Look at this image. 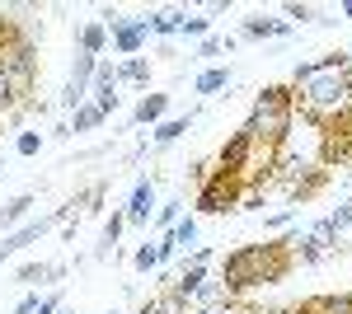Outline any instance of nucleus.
<instances>
[{"instance_id":"39448f33","label":"nucleus","mask_w":352,"mask_h":314,"mask_svg":"<svg viewBox=\"0 0 352 314\" xmlns=\"http://www.w3.org/2000/svg\"><path fill=\"white\" fill-rule=\"evenodd\" d=\"M104 28H109V38H113V52H122V56H136L146 43H151V24L146 19H122V14H104Z\"/></svg>"},{"instance_id":"f704fd0d","label":"nucleus","mask_w":352,"mask_h":314,"mask_svg":"<svg viewBox=\"0 0 352 314\" xmlns=\"http://www.w3.org/2000/svg\"><path fill=\"white\" fill-rule=\"evenodd\" d=\"M56 314H71V310H56Z\"/></svg>"},{"instance_id":"6e6552de","label":"nucleus","mask_w":352,"mask_h":314,"mask_svg":"<svg viewBox=\"0 0 352 314\" xmlns=\"http://www.w3.org/2000/svg\"><path fill=\"white\" fill-rule=\"evenodd\" d=\"M151 207H155V188H151V179H141V183L132 188V197H127V221H151Z\"/></svg>"},{"instance_id":"c756f323","label":"nucleus","mask_w":352,"mask_h":314,"mask_svg":"<svg viewBox=\"0 0 352 314\" xmlns=\"http://www.w3.org/2000/svg\"><path fill=\"white\" fill-rule=\"evenodd\" d=\"M14 104V89H10V80H5V71H0V113Z\"/></svg>"},{"instance_id":"6ab92c4d","label":"nucleus","mask_w":352,"mask_h":314,"mask_svg":"<svg viewBox=\"0 0 352 314\" xmlns=\"http://www.w3.org/2000/svg\"><path fill=\"white\" fill-rule=\"evenodd\" d=\"M118 80H136V85H146V80H151V66H146V56H127V61L118 66Z\"/></svg>"},{"instance_id":"c9c22d12","label":"nucleus","mask_w":352,"mask_h":314,"mask_svg":"<svg viewBox=\"0 0 352 314\" xmlns=\"http://www.w3.org/2000/svg\"><path fill=\"white\" fill-rule=\"evenodd\" d=\"M109 314H118V310H109Z\"/></svg>"},{"instance_id":"bb28decb","label":"nucleus","mask_w":352,"mask_h":314,"mask_svg":"<svg viewBox=\"0 0 352 314\" xmlns=\"http://www.w3.org/2000/svg\"><path fill=\"white\" fill-rule=\"evenodd\" d=\"M38 146H43V131H19V155H38Z\"/></svg>"},{"instance_id":"20e7f679","label":"nucleus","mask_w":352,"mask_h":314,"mask_svg":"<svg viewBox=\"0 0 352 314\" xmlns=\"http://www.w3.org/2000/svg\"><path fill=\"white\" fill-rule=\"evenodd\" d=\"M0 71H5V80H10L14 94H24L28 85H33V47H28L24 38L0 43Z\"/></svg>"},{"instance_id":"0eeeda50","label":"nucleus","mask_w":352,"mask_h":314,"mask_svg":"<svg viewBox=\"0 0 352 314\" xmlns=\"http://www.w3.org/2000/svg\"><path fill=\"white\" fill-rule=\"evenodd\" d=\"M226 207H235V188H230V174L221 169L212 183L202 188V197H197V211H207V216H217V211H226Z\"/></svg>"},{"instance_id":"f8f14e48","label":"nucleus","mask_w":352,"mask_h":314,"mask_svg":"<svg viewBox=\"0 0 352 314\" xmlns=\"http://www.w3.org/2000/svg\"><path fill=\"white\" fill-rule=\"evenodd\" d=\"M164 108H169V99H164V94H146V99L136 104L132 122H136V127H146V122H160V117H164Z\"/></svg>"},{"instance_id":"7c9ffc66","label":"nucleus","mask_w":352,"mask_h":314,"mask_svg":"<svg viewBox=\"0 0 352 314\" xmlns=\"http://www.w3.org/2000/svg\"><path fill=\"white\" fill-rule=\"evenodd\" d=\"M268 225H272V230H287V225H292V211H277V216H268Z\"/></svg>"},{"instance_id":"a878e982","label":"nucleus","mask_w":352,"mask_h":314,"mask_svg":"<svg viewBox=\"0 0 352 314\" xmlns=\"http://www.w3.org/2000/svg\"><path fill=\"white\" fill-rule=\"evenodd\" d=\"M184 38H197V43H202V38H212V19L188 14V19H184Z\"/></svg>"},{"instance_id":"423d86ee","label":"nucleus","mask_w":352,"mask_h":314,"mask_svg":"<svg viewBox=\"0 0 352 314\" xmlns=\"http://www.w3.org/2000/svg\"><path fill=\"white\" fill-rule=\"evenodd\" d=\"M66 216H71V207H61L56 216H38V221H24L19 230H10V235H0V262L10 258V254H19V249H28L33 239H43V235H47V230L56 225V221H66Z\"/></svg>"},{"instance_id":"cd10ccee","label":"nucleus","mask_w":352,"mask_h":314,"mask_svg":"<svg viewBox=\"0 0 352 314\" xmlns=\"http://www.w3.org/2000/svg\"><path fill=\"white\" fill-rule=\"evenodd\" d=\"M56 310H61V291H52V295H43L33 314H56Z\"/></svg>"},{"instance_id":"b1692460","label":"nucleus","mask_w":352,"mask_h":314,"mask_svg":"<svg viewBox=\"0 0 352 314\" xmlns=\"http://www.w3.org/2000/svg\"><path fill=\"white\" fill-rule=\"evenodd\" d=\"M230 47H235V38H202V43H197V56H202V61H212V56L230 52Z\"/></svg>"},{"instance_id":"4be33fe9","label":"nucleus","mask_w":352,"mask_h":314,"mask_svg":"<svg viewBox=\"0 0 352 314\" xmlns=\"http://www.w3.org/2000/svg\"><path fill=\"white\" fill-rule=\"evenodd\" d=\"M99 122H104V113H99L94 104H85V108H76V117H71V131H94Z\"/></svg>"},{"instance_id":"473e14b6","label":"nucleus","mask_w":352,"mask_h":314,"mask_svg":"<svg viewBox=\"0 0 352 314\" xmlns=\"http://www.w3.org/2000/svg\"><path fill=\"white\" fill-rule=\"evenodd\" d=\"M33 310H38V295H24V300L14 305V314H33Z\"/></svg>"},{"instance_id":"412c9836","label":"nucleus","mask_w":352,"mask_h":314,"mask_svg":"<svg viewBox=\"0 0 352 314\" xmlns=\"http://www.w3.org/2000/svg\"><path fill=\"white\" fill-rule=\"evenodd\" d=\"M136 272H155V267H160V244H151V239H146V244H141V249H136Z\"/></svg>"},{"instance_id":"f257e3e1","label":"nucleus","mask_w":352,"mask_h":314,"mask_svg":"<svg viewBox=\"0 0 352 314\" xmlns=\"http://www.w3.org/2000/svg\"><path fill=\"white\" fill-rule=\"evenodd\" d=\"M296 99H300V113L315 127H338L352 113V76L343 66V56L333 52V56L296 66Z\"/></svg>"},{"instance_id":"dca6fc26","label":"nucleus","mask_w":352,"mask_h":314,"mask_svg":"<svg viewBox=\"0 0 352 314\" xmlns=\"http://www.w3.org/2000/svg\"><path fill=\"white\" fill-rule=\"evenodd\" d=\"M28 207H33V197H28V192H19V197H10V202L0 207V225H5V230H10V225H19V221L28 216Z\"/></svg>"},{"instance_id":"393cba45","label":"nucleus","mask_w":352,"mask_h":314,"mask_svg":"<svg viewBox=\"0 0 352 314\" xmlns=\"http://www.w3.org/2000/svg\"><path fill=\"white\" fill-rule=\"evenodd\" d=\"M179 216H184V202H164V207L155 211V225H160V230H174Z\"/></svg>"},{"instance_id":"2eb2a0df","label":"nucleus","mask_w":352,"mask_h":314,"mask_svg":"<svg viewBox=\"0 0 352 314\" xmlns=\"http://www.w3.org/2000/svg\"><path fill=\"white\" fill-rule=\"evenodd\" d=\"M226 85H230V71H226V66H212V71H202V76L192 80L197 94H221Z\"/></svg>"},{"instance_id":"f03ea898","label":"nucleus","mask_w":352,"mask_h":314,"mask_svg":"<svg viewBox=\"0 0 352 314\" xmlns=\"http://www.w3.org/2000/svg\"><path fill=\"white\" fill-rule=\"evenodd\" d=\"M296 127V94L282 89V85H268L254 108H249V122H244V136L254 146H282Z\"/></svg>"},{"instance_id":"c85d7f7f","label":"nucleus","mask_w":352,"mask_h":314,"mask_svg":"<svg viewBox=\"0 0 352 314\" xmlns=\"http://www.w3.org/2000/svg\"><path fill=\"white\" fill-rule=\"evenodd\" d=\"M197 314H249L244 305H235V300H221V305H212V310H197Z\"/></svg>"},{"instance_id":"9d476101","label":"nucleus","mask_w":352,"mask_h":314,"mask_svg":"<svg viewBox=\"0 0 352 314\" xmlns=\"http://www.w3.org/2000/svg\"><path fill=\"white\" fill-rule=\"evenodd\" d=\"M249 155H254V141H249V136L240 131V136H235V141L221 150V164H226V174H240L244 164H249Z\"/></svg>"},{"instance_id":"5701e85b","label":"nucleus","mask_w":352,"mask_h":314,"mask_svg":"<svg viewBox=\"0 0 352 314\" xmlns=\"http://www.w3.org/2000/svg\"><path fill=\"white\" fill-rule=\"evenodd\" d=\"M122 225H127V216H122V211H113L109 221H104V249H99V258H104V254H109L113 244H118V235H122Z\"/></svg>"},{"instance_id":"7ed1b4c3","label":"nucleus","mask_w":352,"mask_h":314,"mask_svg":"<svg viewBox=\"0 0 352 314\" xmlns=\"http://www.w3.org/2000/svg\"><path fill=\"white\" fill-rule=\"evenodd\" d=\"M277 254H282L277 244H249V249H235V254L226 258L221 287L226 291H244V287H254V282L282 277V258H277Z\"/></svg>"},{"instance_id":"1a4fd4ad","label":"nucleus","mask_w":352,"mask_h":314,"mask_svg":"<svg viewBox=\"0 0 352 314\" xmlns=\"http://www.w3.org/2000/svg\"><path fill=\"white\" fill-rule=\"evenodd\" d=\"M184 19H188V10H155V14H146V24H151V38L184 33Z\"/></svg>"},{"instance_id":"9b49d317","label":"nucleus","mask_w":352,"mask_h":314,"mask_svg":"<svg viewBox=\"0 0 352 314\" xmlns=\"http://www.w3.org/2000/svg\"><path fill=\"white\" fill-rule=\"evenodd\" d=\"M292 33V24L287 19H244V38H287Z\"/></svg>"},{"instance_id":"a211bd4d","label":"nucleus","mask_w":352,"mask_h":314,"mask_svg":"<svg viewBox=\"0 0 352 314\" xmlns=\"http://www.w3.org/2000/svg\"><path fill=\"white\" fill-rule=\"evenodd\" d=\"M305 314H352V295H324V300H310Z\"/></svg>"},{"instance_id":"2f4dec72","label":"nucleus","mask_w":352,"mask_h":314,"mask_svg":"<svg viewBox=\"0 0 352 314\" xmlns=\"http://www.w3.org/2000/svg\"><path fill=\"white\" fill-rule=\"evenodd\" d=\"M292 19H310V5H287V24Z\"/></svg>"},{"instance_id":"ddd939ff","label":"nucleus","mask_w":352,"mask_h":314,"mask_svg":"<svg viewBox=\"0 0 352 314\" xmlns=\"http://www.w3.org/2000/svg\"><path fill=\"white\" fill-rule=\"evenodd\" d=\"M188 127H192V117H169V122H155L151 141H155V146H174V141H179Z\"/></svg>"},{"instance_id":"4468645a","label":"nucleus","mask_w":352,"mask_h":314,"mask_svg":"<svg viewBox=\"0 0 352 314\" xmlns=\"http://www.w3.org/2000/svg\"><path fill=\"white\" fill-rule=\"evenodd\" d=\"M104 47H109V28H104V24H85L80 28V52L85 56H99Z\"/></svg>"},{"instance_id":"aec40b11","label":"nucleus","mask_w":352,"mask_h":314,"mask_svg":"<svg viewBox=\"0 0 352 314\" xmlns=\"http://www.w3.org/2000/svg\"><path fill=\"white\" fill-rule=\"evenodd\" d=\"M19 282H24V287H43V282H52V262H24V267H19Z\"/></svg>"},{"instance_id":"72a5a7b5","label":"nucleus","mask_w":352,"mask_h":314,"mask_svg":"<svg viewBox=\"0 0 352 314\" xmlns=\"http://www.w3.org/2000/svg\"><path fill=\"white\" fill-rule=\"evenodd\" d=\"M338 10H343V14H348V19H352V0H343V5H338Z\"/></svg>"},{"instance_id":"f3484780","label":"nucleus","mask_w":352,"mask_h":314,"mask_svg":"<svg viewBox=\"0 0 352 314\" xmlns=\"http://www.w3.org/2000/svg\"><path fill=\"white\" fill-rule=\"evenodd\" d=\"M164 235H169V244H174V249H188L192 239H197V216H179V225H174V230H164Z\"/></svg>"}]
</instances>
